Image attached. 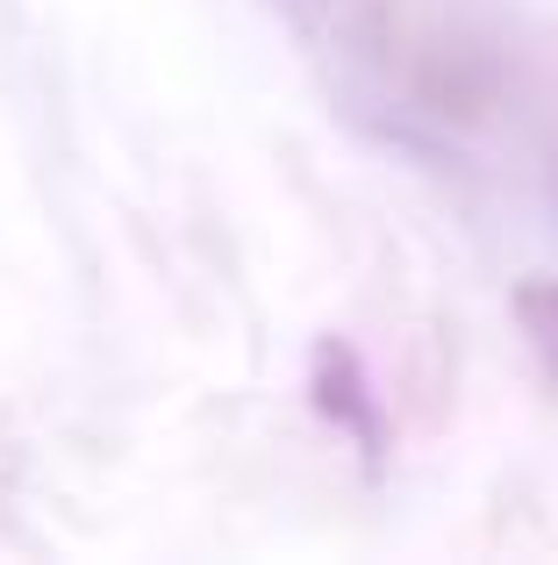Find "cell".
Here are the masks:
<instances>
[{
	"mask_svg": "<svg viewBox=\"0 0 558 565\" xmlns=\"http://www.w3.org/2000/svg\"><path fill=\"white\" fill-rule=\"evenodd\" d=\"M330 94L408 151H451L502 115L508 51L465 0H272Z\"/></svg>",
	"mask_w": 558,
	"mask_h": 565,
	"instance_id": "cell-1",
	"label": "cell"
},
{
	"mask_svg": "<svg viewBox=\"0 0 558 565\" xmlns=\"http://www.w3.org/2000/svg\"><path fill=\"white\" fill-rule=\"evenodd\" d=\"M516 316H523V337H530L545 380L558 386V287H523L516 294Z\"/></svg>",
	"mask_w": 558,
	"mask_h": 565,
	"instance_id": "cell-2",
	"label": "cell"
}]
</instances>
